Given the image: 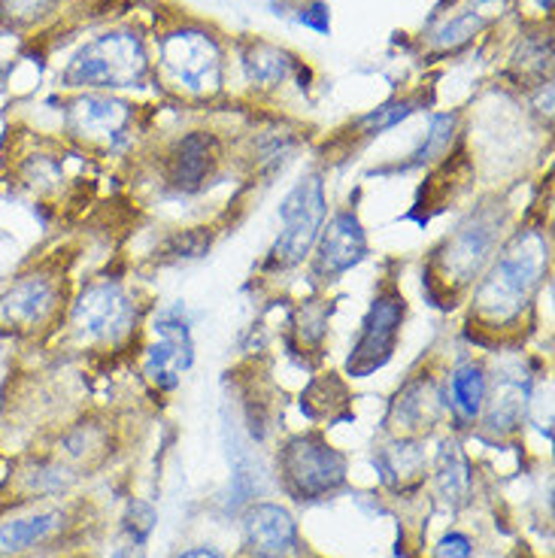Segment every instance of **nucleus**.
Wrapping results in <instances>:
<instances>
[{"label": "nucleus", "mask_w": 555, "mask_h": 558, "mask_svg": "<svg viewBox=\"0 0 555 558\" xmlns=\"http://www.w3.org/2000/svg\"><path fill=\"white\" fill-rule=\"evenodd\" d=\"M550 270V243L538 228L516 231L500 252L488 262L473 292V316L488 328L514 325L522 310L534 301L543 277Z\"/></svg>", "instance_id": "nucleus-1"}, {"label": "nucleus", "mask_w": 555, "mask_h": 558, "mask_svg": "<svg viewBox=\"0 0 555 558\" xmlns=\"http://www.w3.org/2000/svg\"><path fill=\"white\" fill-rule=\"evenodd\" d=\"M61 307L64 277L58 267H28L0 292V335L37 337L61 316Z\"/></svg>", "instance_id": "nucleus-2"}, {"label": "nucleus", "mask_w": 555, "mask_h": 558, "mask_svg": "<svg viewBox=\"0 0 555 558\" xmlns=\"http://www.w3.org/2000/svg\"><path fill=\"white\" fill-rule=\"evenodd\" d=\"M313 250H316V255H313L316 277L328 279V282L343 277L347 270H352L367 255V238H364L359 216L349 213V209L337 213L331 222L322 225V234Z\"/></svg>", "instance_id": "nucleus-11"}, {"label": "nucleus", "mask_w": 555, "mask_h": 558, "mask_svg": "<svg viewBox=\"0 0 555 558\" xmlns=\"http://www.w3.org/2000/svg\"><path fill=\"white\" fill-rule=\"evenodd\" d=\"M58 182H61V168H58L56 158H49V155L31 158L28 165H25V170H22V185L31 189V192H37V195L52 192Z\"/></svg>", "instance_id": "nucleus-24"}, {"label": "nucleus", "mask_w": 555, "mask_h": 558, "mask_svg": "<svg viewBox=\"0 0 555 558\" xmlns=\"http://www.w3.org/2000/svg\"><path fill=\"white\" fill-rule=\"evenodd\" d=\"M279 476L298 501L325 498L347 483V456L319 434H298L279 449Z\"/></svg>", "instance_id": "nucleus-5"}, {"label": "nucleus", "mask_w": 555, "mask_h": 558, "mask_svg": "<svg viewBox=\"0 0 555 558\" xmlns=\"http://www.w3.org/2000/svg\"><path fill=\"white\" fill-rule=\"evenodd\" d=\"M531 404V391H528V377H522V371H504L500 377H495V386L486 389V428L495 434H514L526 410Z\"/></svg>", "instance_id": "nucleus-14"}, {"label": "nucleus", "mask_w": 555, "mask_h": 558, "mask_svg": "<svg viewBox=\"0 0 555 558\" xmlns=\"http://www.w3.org/2000/svg\"><path fill=\"white\" fill-rule=\"evenodd\" d=\"M301 22L325 34V31H328V7H325V3H313V7H306V10H301Z\"/></svg>", "instance_id": "nucleus-28"}, {"label": "nucleus", "mask_w": 555, "mask_h": 558, "mask_svg": "<svg viewBox=\"0 0 555 558\" xmlns=\"http://www.w3.org/2000/svg\"><path fill=\"white\" fill-rule=\"evenodd\" d=\"M155 510L153 504L134 501L128 507L125 525H122V537L116 546V558H143L146 553V541H149V531L155 529Z\"/></svg>", "instance_id": "nucleus-20"}, {"label": "nucleus", "mask_w": 555, "mask_h": 558, "mask_svg": "<svg viewBox=\"0 0 555 558\" xmlns=\"http://www.w3.org/2000/svg\"><path fill=\"white\" fill-rule=\"evenodd\" d=\"M328 219V201H325V182L322 177H306L294 185L279 204V231L277 243L270 250V265L289 270L304 262L313 252L322 234V225Z\"/></svg>", "instance_id": "nucleus-6"}, {"label": "nucleus", "mask_w": 555, "mask_h": 558, "mask_svg": "<svg viewBox=\"0 0 555 558\" xmlns=\"http://www.w3.org/2000/svg\"><path fill=\"white\" fill-rule=\"evenodd\" d=\"M431 558H473V546L464 534L453 531V534H446L444 541L434 546V556Z\"/></svg>", "instance_id": "nucleus-27"}, {"label": "nucleus", "mask_w": 555, "mask_h": 558, "mask_svg": "<svg viewBox=\"0 0 555 558\" xmlns=\"http://www.w3.org/2000/svg\"><path fill=\"white\" fill-rule=\"evenodd\" d=\"M195 362V343L180 313H161L155 322V343L146 352V377L158 389H173Z\"/></svg>", "instance_id": "nucleus-10"}, {"label": "nucleus", "mask_w": 555, "mask_h": 558, "mask_svg": "<svg viewBox=\"0 0 555 558\" xmlns=\"http://www.w3.org/2000/svg\"><path fill=\"white\" fill-rule=\"evenodd\" d=\"M413 112V104H389V107H383V110L371 112V116H364L359 122V128H364L367 134H379V131H386V128L398 125L401 119H407Z\"/></svg>", "instance_id": "nucleus-26"}, {"label": "nucleus", "mask_w": 555, "mask_h": 558, "mask_svg": "<svg viewBox=\"0 0 555 558\" xmlns=\"http://www.w3.org/2000/svg\"><path fill=\"white\" fill-rule=\"evenodd\" d=\"M486 389L488 379L483 364L464 362L458 364L453 371V377L446 383V407L449 413L461 422V425H471L476 418L483 416V404H486Z\"/></svg>", "instance_id": "nucleus-18"}, {"label": "nucleus", "mask_w": 555, "mask_h": 558, "mask_svg": "<svg viewBox=\"0 0 555 558\" xmlns=\"http://www.w3.org/2000/svg\"><path fill=\"white\" fill-rule=\"evenodd\" d=\"M180 558H222L216 549H209V546H195V549H189V553H182Z\"/></svg>", "instance_id": "nucleus-29"}, {"label": "nucleus", "mask_w": 555, "mask_h": 558, "mask_svg": "<svg viewBox=\"0 0 555 558\" xmlns=\"http://www.w3.org/2000/svg\"><path fill=\"white\" fill-rule=\"evenodd\" d=\"M61 529H64L61 510H43V513L0 522V556H25L31 549L49 544Z\"/></svg>", "instance_id": "nucleus-17"}, {"label": "nucleus", "mask_w": 555, "mask_h": 558, "mask_svg": "<svg viewBox=\"0 0 555 558\" xmlns=\"http://www.w3.org/2000/svg\"><path fill=\"white\" fill-rule=\"evenodd\" d=\"M161 68L189 95H213L222 83V56L209 34L177 31L161 43Z\"/></svg>", "instance_id": "nucleus-8"}, {"label": "nucleus", "mask_w": 555, "mask_h": 558, "mask_svg": "<svg viewBox=\"0 0 555 558\" xmlns=\"http://www.w3.org/2000/svg\"><path fill=\"white\" fill-rule=\"evenodd\" d=\"M149 70L146 52L134 34H104L85 43L64 70L70 88H128L143 83Z\"/></svg>", "instance_id": "nucleus-4"}, {"label": "nucleus", "mask_w": 555, "mask_h": 558, "mask_svg": "<svg viewBox=\"0 0 555 558\" xmlns=\"http://www.w3.org/2000/svg\"><path fill=\"white\" fill-rule=\"evenodd\" d=\"M446 401L441 389L434 386V379L431 377H417L410 379L401 391H398V398H395V404H391V428L403 437H410V434L419 432H429L431 425L437 422V418L444 416Z\"/></svg>", "instance_id": "nucleus-13"}, {"label": "nucleus", "mask_w": 555, "mask_h": 558, "mask_svg": "<svg viewBox=\"0 0 555 558\" xmlns=\"http://www.w3.org/2000/svg\"><path fill=\"white\" fill-rule=\"evenodd\" d=\"M243 544L258 558H286L298 549V522L279 504H255L243 517Z\"/></svg>", "instance_id": "nucleus-12"}, {"label": "nucleus", "mask_w": 555, "mask_h": 558, "mask_svg": "<svg viewBox=\"0 0 555 558\" xmlns=\"http://www.w3.org/2000/svg\"><path fill=\"white\" fill-rule=\"evenodd\" d=\"M453 128H456V116H437L434 125H431L425 146L413 155V165H425V161H431V158H437V155L444 153L446 146H449V140H453Z\"/></svg>", "instance_id": "nucleus-25"}, {"label": "nucleus", "mask_w": 555, "mask_h": 558, "mask_svg": "<svg viewBox=\"0 0 555 558\" xmlns=\"http://www.w3.org/2000/svg\"><path fill=\"white\" fill-rule=\"evenodd\" d=\"M500 216L495 209H476L468 222L456 228L453 238L444 240V246L434 252V289L453 298L461 289H468L473 279H480L483 267L492 262V252L498 250Z\"/></svg>", "instance_id": "nucleus-3"}, {"label": "nucleus", "mask_w": 555, "mask_h": 558, "mask_svg": "<svg viewBox=\"0 0 555 558\" xmlns=\"http://www.w3.org/2000/svg\"><path fill=\"white\" fill-rule=\"evenodd\" d=\"M246 68H250L252 83L277 85L286 80V73L292 68V58L286 52H277V49L258 46V49H252V56H246Z\"/></svg>", "instance_id": "nucleus-21"}, {"label": "nucleus", "mask_w": 555, "mask_h": 558, "mask_svg": "<svg viewBox=\"0 0 555 558\" xmlns=\"http://www.w3.org/2000/svg\"><path fill=\"white\" fill-rule=\"evenodd\" d=\"M403 313H407V304H403L401 292L386 289L376 294L367 316L361 322L359 340H355L347 362L349 377H371L374 371L389 364L395 347H398V337H401Z\"/></svg>", "instance_id": "nucleus-9"}, {"label": "nucleus", "mask_w": 555, "mask_h": 558, "mask_svg": "<svg viewBox=\"0 0 555 558\" xmlns=\"http://www.w3.org/2000/svg\"><path fill=\"white\" fill-rule=\"evenodd\" d=\"M128 107L110 98H80L68 116V128L73 137H83L88 143L110 146L112 140L125 134Z\"/></svg>", "instance_id": "nucleus-15"}, {"label": "nucleus", "mask_w": 555, "mask_h": 558, "mask_svg": "<svg viewBox=\"0 0 555 558\" xmlns=\"http://www.w3.org/2000/svg\"><path fill=\"white\" fill-rule=\"evenodd\" d=\"M383 476H386V483H389L391 476H398V480H407V476H417L422 474V452L417 449V444H410V440H401V444H395L391 449L383 452Z\"/></svg>", "instance_id": "nucleus-22"}, {"label": "nucleus", "mask_w": 555, "mask_h": 558, "mask_svg": "<svg viewBox=\"0 0 555 558\" xmlns=\"http://www.w3.org/2000/svg\"><path fill=\"white\" fill-rule=\"evenodd\" d=\"M134 322L137 307L131 294L112 279L85 286L70 307V331L80 343H119L131 335Z\"/></svg>", "instance_id": "nucleus-7"}, {"label": "nucleus", "mask_w": 555, "mask_h": 558, "mask_svg": "<svg viewBox=\"0 0 555 558\" xmlns=\"http://www.w3.org/2000/svg\"><path fill=\"white\" fill-rule=\"evenodd\" d=\"M58 7V0H0V19L13 28H28Z\"/></svg>", "instance_id": "nucleus-23"}, {"label": "nucleus", "mask_w": 555, "mask_h": 558, "mask_svg": "<svg viewBox=\"0 0 555 558\" xmlns=\"http://www.w3.org/2000/svg\"><path fill=\"white\" fill-rule=\"evenodd\" d=\"M437 492L453 507L468 501V492H471V468H468V459H464L461 447L449 444V440L437 452Z\"/></svg>", "instance_id": "nucleus-19"}, {"label": "nucleus", "mask_w": 555, "mask_h": 558, "mask_svg": "<svg viewBox=\"0 0 555 558\" xmlns=\"http://www.w3.org/2000/svg\"><path fill=\"white\" fill-rule=\"evenodd\" d=\"M216 155H219L216 153V140L204 134V131H195V134L182 137L177 153L170 158V180H173V185L180 192H185V195L201 192L209 177H213Z\"/></svg>", "instance_id": "nucleus-16"}]
</instances>
